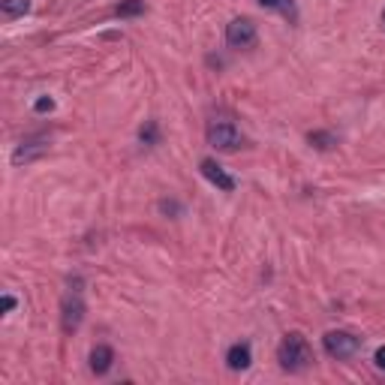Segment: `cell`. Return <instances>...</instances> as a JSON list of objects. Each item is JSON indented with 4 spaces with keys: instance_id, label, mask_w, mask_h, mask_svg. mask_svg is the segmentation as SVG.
Masks as SVG:
<instances>
[{
    "instance_id": "obj_1",
    "label": "cell",
    "mask_w": 385,
    "mask_h": 385,
    "mask_svg": "<svg viewBox=\"0 0 385 385\" xmlns=\"http://www.w3.org/2000/svg\"><path fill=\"white\" fill-rule=\"evenodd\" d=\"M277 362H280L283 370H289V374H298V370L310 367L313 349H310V343H307V337L298 335V331L286 335L283 343H280V349H277Z\"/></svg>"
},
{
    "instance_id": "obj_2",
    "label": "cell",
    "mask_w": 385,
    "mask_h": 385,
    "mask_svg": "<svg viewBox=\"0 0 385 385\" xmlns=\"http://www.w3.org/2000/svg\"><path fill=\"white\" fill-rule=\"evenodd\" d=\"M244 136L241 130L232 124V121H211L208 124V145L217 148V151H235L241 148Z\"/></svg>"
},
{
    "instance_id": "obj_3",
    "label": "cell",
    "mask_w": 385,
    "mask_h": 385,
    "mask_svg": "<svg viewBox=\"0 0 385 385\" xmlns=\"http://www.w3.org/2000/svg\"><path fill=\"white\" fill-rule=\"evenodd\" d=\"M322 346L331 358H352L362 349V337H355L352 331H328L322 337Z\"/></svg>"
},
{
    "instance_id": "obj_4",
    "label": "cell",
    "mask_w": 385,
    "mask_h": 385,
    "mask_svg": "<svg viewBox=\"0 0 385 385\" xmlns=\"http://www.w3.org/2000/svg\"><path fill=\"white\" fill-rule=\"evenodd\" d=\"M82 319H85V301H82L79 289H75L70 295H63V301H60V328H63V335L79 331Z\"/></svg>"
},
{
    "instance_id": "obj_5",
    "label": "cell",
    "mask_w": 385,
    "mask_h": 385,
    "mask_svg": "<svg viewBox=\"0 0 385 385\" xmlns=\"http://www.w3.org/2000/svg\"><path fill=\"white\" fill-rule=\"evenodd\" d=\"M48 151V136L45 133H36V136H28L24 142L16 148V153H12V163L21 166V163H31L36 157H43V153Z\"/></svg>"
},
{
    "instance_id": "obj_6",
    "label": "cell",
    "mask_w": 385,
    "mask_h": 385,
    "mask_svg": "<svg viewBox=\"0 0 385 385\" xmlns=\"http://www.w3.org/2000/svg\"><path fill=\"white\" fill-rule=\"evenodd\" d=\"M226 43L229 45H235V48H247L256 43V24L250 18H235V21H229V28H226Z\"/></svg>"
},
{
    "instance_id": "obj_7",
    "label": "cell",
    "mask_w": 385,
    "mask_h": 385,
    "mask_svg": "<svg viewBox=\"0 0 385 385\" xmlns=\"http://www.w3.org/2000/svg\"><path fill=\"white\" fill-rule=\"evenodd\" d=\"M202 175L208 178L214 187H220V190H226V192H232V190H235V178H232V175H226V172H223V166H217L214 160H202Z\"/></svg>"
},
{
    "instance_id": "obj_8",
    "label": "cell",
    "mask_w": 385,
    "mask_h": 385,
    "mask_svg": "<svg viewBox=\"0 0 385 385\" xmlns=\"http://www.w3.org/2000/svg\"><path fill=\"white\" fill-rule=\"evenodd\" d=\"M250 362H253L250 343H235V346H229V352H226V364H229V370H247Z\"/></svg>"
},
{
    "instance_id": "obj_9",
    "label": "cell",
    "mask_w": 385,
    "mask_h": 385,
    "mask_svg": "<svg viewBox=\"0 0 385 385\" xmlns=\"http://www.w3.org/2000/svg\"><path fill=\"white\" fill-rule=\"evenodd\" d=\"M112 362H114V352H112V346H106V343H99V346H94V352H91V370L97 376H102V374H109V367H112Z\"/></svg>"
},
{
    "instance_id": "obj_10",
    "label": "cell",
    "mask_w": 385,
    "mask_h": 385,
    "mask_svg": "<svg viewBox=\"0 0 385 385\" xmlns=\"http://www.w3.org/2000/svg\"><path fill=\"white\" fill-rule=\"evenodd\" d=\"M0 9H4L6 18H18L31 9V0H0Z\"/></svg>"
},
{
    "instance_id": "obj_11",
    "label": "cell",
    "mask_w": 385,
    "mask_h": 385,
    "mask_svg": "<svg viewBox=\"0 0 385 385\" xmlns=\"http://www.w3.org/2000/svg\"><path fill=\"white\" fill-rule=\"evenodd\" d=\"M259 6L262 9H277V12H283L286 18L295 21V4L292 0H259Z\"/></svg>"
},
{
    "instance_id": "obj_12",
    "label": "cell",
    "mask_w": 385,
    "mask_h": 385,
    "mask_svg": "<svg viewBox=\"0 0 385 385\" xmlns=\"http://www.w3.org/2000/svg\"><path fill=\"white\" fill-rule=\"evenodd\" d=\"M114 12H118L121 18H130V16H139V12H145V4H142V0H124V4L114 9Z\"/></svg>"
},
{
    "instance_id": "obj_13",
    "label": "cell",
    "mask_w": 385,
    "mask_h": 385,
    "mask_svg": "<svg viewBox=\"0 0 385 385\" xmlns=\"http://www.w3.org/2000/svg\"><path fill=\"white\" fill-rule=\"evenodd\" d=\"M310 145L319 148V151H328L331 145H337V139L331 133H310Z\"/></svg>"
},
{
    "instance_id": "obj_14",
    "label": "cell",
    "mask_w": 385,
    "mask_h": 385,
    "mask_svg": "<svg viewBox=\"0 0 385 385\" xmlns=\"http://www.w3.org/2000/svg\"><path fill=\"white\" fill-rule=\"evenodd\" d=\"M142 142H145V145L157 142V124H153V121H148V124L142 126Z\"/></svg>"
},
{
    "instance_id": "obj_15",
    "label": "cell",
    "mask_w": 385,
    "mask_h": 385,
    "mask_svg": "<svg viewBox=\"0 0 385 385\" xmlns=\"http://www.w3.org/2000/svg\"><path fill=\"white\" fill-rule=\"evenodd\" d=\"M36 112H51V109H55V99H48V97H40V99H36V106H33Z\"/></svg>"
},
{
    "instance_id": "obj_16",
    "label": "cell",
    "mask_w": 385,
    "mask_h": 385,
    "mask_svg": "<svg viewBox=\"0 0 385 385\" xmlns=\"http://www.w3.org/2000/svg\"><path fill=\"white\" fill-rule=\"evenodd\" d=\"M374 362H376V367H379V370H385V346H379V349H376Z\"/></svg>"
},
{
    "instance_id": "obj_17",
    "label": "cell",
    "mask_w": 385,
    "mask_h": 385,
    "mask_svg": "<svg viewBox=\"0 0 385 385\" xmlns=\"http://www.w3.org/2000/svg\"><path fill=\"white\" fill-rule=\"evenodd\" d=\"M0 307H4V313H9L12 307H16V298H12V295H4V301H0Z\"/></svg>"
},
{
    "instance_id": "obj_18",
    "label": "cell",
    "mask_w": 385,
    "mask_h": 385,
    "mask_svg": "<svg viewBox=\"0 0 385 385\" xmlns=\"http://www.w3.org/2000/svg\"><path fill=\"white\" fill-rule=\"evenodd\" d=\"M382 21H385V12H382Z\"/></svg>"
}]
</instances>
